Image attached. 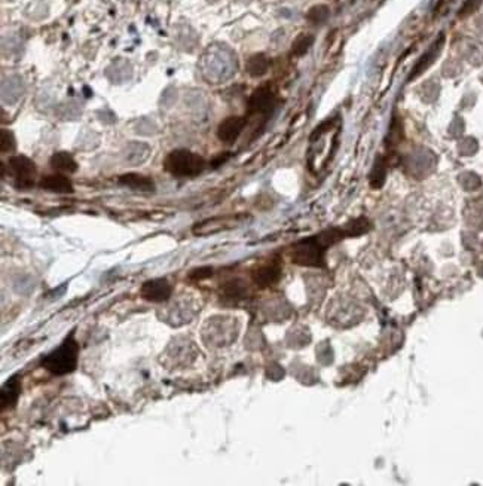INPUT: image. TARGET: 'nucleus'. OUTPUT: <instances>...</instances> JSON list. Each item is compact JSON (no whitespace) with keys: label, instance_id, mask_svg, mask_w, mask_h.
<instances>
[{"label":"nucleus","instance_id":"f257e3e1","mask_svg":"<svg viewBox=\"0 0 483 486\" xmlns=\"http://www.w3.org/2000/svg\"><path fill=\"white\" fill-rule=\"evenodd\" d=\"M198 68L205 82L211 85L223 84L238 71V58L228 45L216 42L204 49Z\"/></svg>","mask_w":483,"mask_h":486},{"label":"nucleus","instance_id":"f03ea898","mask_svg":"<svg viewBox=\"0 0 483 486\" xmlns=\"http://www.w3.org/2000/svg\"><path fill=\"white\" fill-rule=\"evenodd\" d=\"M79 360V345L75 339V335H68V338L58 346L57 350L46 354L42 359L44 369L51 372L53 375L63 376L67 373H72Z\"/></svg>","mask_w":483,"mask_h":486},{"label":"nucleus","instance_id":"7ed1b4c3","mask_svg":"<svg viewBox=\"0 0 483 486\" xmlns=\"http://www.w3.org/2000/svg\"><path fill=\"white\" fill-rule=\"evenodd\" d=\"M205 160L187 149H176L167 155L164 161L165 171L174 177H195L205 170Z\"/></svg>","mask_w":483,"mask_h":486},{"label":"nucleus","instance_id":"20e7f679","mask_svg":"<svg viewBox=\"0 0 483 486\" xmlns=\"http://www.w3.org/2000/svg\"><path fill=\"white\" fill-rule=\"evenodd\" d=\"M328 247L324 245L319 236L308 238L294 245L292 259L294 263L305 266H320L324 261V250Z\"/></svg>","mask_w":483,"mask_h":486},{"label":"nucleus","instance_id":"39448f33","mask_svg":"<svg viewBox=\"0 0 483 486\" xmlns=\"http://www.w3.org/2000/svg\"><path fill=\"white\" fill-rule=\"evenodd\" d=\"M275 103H277V98H275V94L271 89V86L269 85L259 86L249 98L247 115L259 116L265 122L266 119H268V116L272 113Z\"/></svg>","mask_w":483,"mask_h":486},{"label":"nucleus","instance_id":"423d86ee","mask_svg":"<svg viewBox=\"0 0 483 486\" xmlns=\"http://www.w3.org/2000/svg\"><path fill=\"white\" fill-rule=\"evenodd\" d=\"M9 170L15 177V183L18 187H30L36 176V165L32 160H28L24 155H17L9 160Z\"/></svg>","mask_w":483,"mask_h":486},{"label":"nucleus","instance_id":"0eeeda50","mask_svg":"<svg viewBox=\"0 0 483 486\" xmlns=\"http://www.w3.org/2000/svg\"><path fill=\"white\" fill-rule=\"evenodd\" d=\"M173 287L165 279H155L143 283L140 295L144 301L161 303L167 302L171 297Z\"/></svg>","mask_w":483,"mask_h":486},{"label":"nucleus","instance_id":"6e6552de","mask_svg":"<svg viewBox=\"0 0 483 486\" xmlns=\"http://www.w3.org/2000/svg\"><path fill=\"white\" fill-rule=\"evenodd\" d=\"M104 75L107 79H109V82L115 85H122L125 82L131 81L134 75V68L130 59L120 57L113 59V62L107 66Z\"/></svg>","mask_w":483,"mask_h":486},{"label":"nucleus","instance_id":"1a4fd4ad","mask_svg":"<svg viewBox=\"0 0 483 486\" xmlns=\"http://www.w3.org/2000/svg\"><path fill=\"white\" fill-rule=\"evenodd\" d=\"M245 125H247V118H243V116L226 118L225 121L220 122V125L218 128L219 140L226 144L234 143L244 131Z\"/></svg>","mask_w":483,"mask_h":486},{"label":"nucleus","instance_id":"9d476101","mask_svg":"<svg viewBox=\"0 0 483 486\" xmlns=\"http://www.w3.org/2000/svg\"><path fill=\"white\" fill-rule=\"evenodd\" d=\"M26 86L23 77L18 75L3 76L2 79V102L5 104H15L24 95Z\"/></svg>","mask_w":483,"mask_h":486},{"label":"nucleus","instance_id":"9b49d317","mask_svg":"<svg viewBox=\"0 0 483 486\" xmlns=\"http://www.w3.org/2000/svg\"><path fill=\"white\" fill-rule=\"evenodd\" d=\"M19 394H21V376L14 375L2 386V394H0L2 411L12 408V406L18 402Z\"/></svg>","mask_w":483,"mask_h":486},{"label":"nucleus","instance_id":"f8f14e48","mask_svg":"<svg viewBox=\"0 0 483 486\" xmlns=\"http://www.w3.org/2000/svg\"><path fill=\"white\" fill-rule=\"evenodd\" d=\"M174 39H176V45L179 46L182 51H186V53H192L195 46L200 42V36L196 35L195 30L189 24H184V23L176 26Z\"/></svg>","mask_w":483,"mask_h":486},{"label":"nucleus","instance_id":"ddd939ff","mask_svg":"<svg viewBox=\"0 0 483 486\" xmlns=\"http://www.w3.org/2000/svg\"><path fill=\"white\" fill-rule=\"evenodd\" d=\"M117 182L120 185L130 187L133 191H139V192H153L155 191V183L151 177L139 174V173H126L122 174L120 178H117Z\"/></svg>","mask_w":483,"mask_h":486},{"label":"nucleus","instance_id":"4468645a","mask_svg":"<svg viewBox=\"0 0 483 486\" xmlns=\"http://www.w3.org/2000/svg\"><path fill=\"white\" fill-rule=\"evenodd\" d=\"M41 187L48 192H55V194L73 192V185L70 182V178H67V176H63V174L45 176L41 180Z\"/></svg>","mask_w":483,"mask_h":486},{"label":"nucleus","instance_id":"2eb2a0df","mask_svg":"<svg viewBox=\"0 0 483 486\" xmlns=\"http://www.w3.org/2000/svg\"><path fill=\"white\" fill-rule=\"evenodd\" d=\"M151 153L149 144H146L143 142H131L128 143L124 149V160L126 164L130 165H137L146 161V158Z\"/></svg>","mask_w":483,"mask_h":486},{"label":"nucleus","instance_id":"dca6fc26","mask_svg":"<svg viewBox=\"0 0 483 486\" xmlns=\"http://www.w3.org/2000/svg\"><path fill=\"white\" fill-rule=\"evenodd\" d=\"M236 221H238V217H216V219L205 221L200 225H196L193 227V232L196 235L213 234L225 230V227H232L236 223Z\"/></svg>","mask_w":483,"mask_h":486},{"label":"nucleus","instance_id":"f3484780","mask_svg":"<svg viewBox=\"0 0 483 486\" xmlns=\"http://www.w3.org/2000/svg\"><path fill=\"white\" fill-rule=\"evenodd\" d=\"M49 164H51V167L54 168L55 171L66 173V174L75 173L77 170V164L75 161V158L70 153H67V152H57V153H54L51 156V160H49Z\"/></svg>","mask_w":483,"mask_h":486},{"label":"nucleus","instance_id":"a211bd4d","mask_svg":"<svg viewBox=\"0 0 483 486\" xmlns=\"http://www.w3.org/2000/svg\"><path fill=\"white\" fill-rule=\"evenodd\" d=\"M271 67V59L266 57L265 54H254L247 59V64H245V71L253 77H261L266 75V72L269 71Z\"/></svg>","mask_w":483,"mask_h":486},{"label":"nucleus","instance_id":"6ab92c4d","mask_svg":"<svg viewBox=\"0 0 483 486\" xmlns=\"http://www.w3.org/2000/svg\"><path fill=\"white\" fill-rule=\"evenodd\" d=\"M55 115L66 121H73V119L81 118L82 115V104L76 100H68L60 103L55 107Z\"/></svg>","mask_w":483,"mask_h":486},{"label":"nucleus","instance_id":"aec40b11","mask_svg":"<svg viewBox=\"0 0 483 486\" xmlns=\"http://www.w3.org/2000/svg\"><path fill=\"white\" fill-rule=\"evenodd\" d=\"M253 279L259 286H269L280 279V268L277 265L262 266L253 274Z\"/></svg>","mask_w":483,"mask_h":486},{"label":"nucleus","instance_id":"412c9836","mask_svg":"<svg viewBox=\"0 0 483 486\" xmlns=\"http://www.w3.org/2000/svg\"><path fill=\"white\" fill-rule=\"evenodd\" d=\"M23 49V39L18 33H11L8 36H3L2 39V54L3 57H12L18 55Z\"/></svg>","mask_w":483,"mask_h":486},{"label":"nucleus","instance_id":"4be33fe9","mask_svg":"<svg viewBox=\"0 0 483 486\" xmlns=\"http://www.w3.org/2000/svg\"><path fill=\"white\" fill-rule=\"evenodd\" d=\"M442 44H443V39H440V41H437L435 45H433V46L428 49V51H427L426 54H424V57L418 62V64H417V67H415V71H413V73L410 75V79L418 76L422 71H426V68L431 64L433 59H435L436 55L439 54L440 48H442Z\"/></svg>","mask_w":483,"mask_h":486},{"label":"nucleus","instance_id":"5701e85b","mask_svg":"<svg viewBox=\"0 0 483 486\" xmlns=\"http://www.w3.org/2000/svg\"><path fill=\"white\" fill-rule=\"evenodd\" d=\"M330 9L326 5H315L307 12L308 23L312 26H321L328 21Z\"/></svg>","mask_w":483,"mask_h":486},{"label":"nucleus","instance_id":"b1692460","mask_svg":"<svg viewBox=\"0 0 483 486\" xmlns=\"http://www.w3.org/2000/svg\"><path fill=\"white\" fill-rule=\"evenodd\" d=\"M312 44H314V36L308 33H302L294 39V42L292 44V54L294 57H302L310 51Z\"/></svg>","mask_w":483,"mask_h":486},{"label":"nucleus","instance_id":"393cba45","mask_svg":"<svg viewBox=\"0 0 483 486\" xmlns=\"http://www.w3.org/2000/svg\"><path fill=\"white\" fill-rule=\"evenodd\" d=\"M134 130H135V133H139V134H153V133H156L158 128L152 119L140 118L139 121H137Z\"/></svg>","mask_w":483,"mask_h":486},{"label":"nucleus","instance_id":"a878e982","mask_svg":"<svg viewBox=\"0 0 483 486\" xmlns=\"http://www.w3.org/2000/svg\"><path fill=\"white\" fill-rule=\"evenodd\" d=\"M17 146L15 137L14 134L9 130H2V144H0V149H2V153H9L12 152Z\"/></svg>","mask_w":483,"mask_h":486},{"label":"nucleus","instance_id":"bb28decb","mask_svg":"<svg viewBox=\"0 0 483 486\" xmlns=\"http://www.w3.org/2000/svg\"><path fill=\"white\" fill-rule=\"evenodd\" d=\"M176 98H177L176 89L169 88L167 91H164V94L161 97V106L162 107H171L176 103Z\"/></svg>","mask_w":483,"mask_h":486},{"label":"nucleus","instance_id":"cd10ccee","mask_svg":"<svg viewBox=\"0 0 483 486\" xmlns=\"http://www.w3.org/2000/svg\"><path fill=\"white\" fill-rule=\"evenodd\" d=\"M211 272H213L211 268H198V270L192 271L189 277L192 280H204V279H209V277H211Z\"/></svg>","mask_w":483,"mask_h":486},{"label":"nucleus","instance_id":"c85d7f7f","mask_svg":"<svg viewBox=\"0 0 483 486\" xmlns=\"http://www.w3.org/2000/svg\"><path fill=\"white\" fill-rule=\"evenodd\" d=\"M97 116H98V119H100V121L104 122V124H113V122H116V116H115V113H112L111 111H100V112H97Z\"/></svg>","mask_w":483,"mask_h":486}]
</instances>
